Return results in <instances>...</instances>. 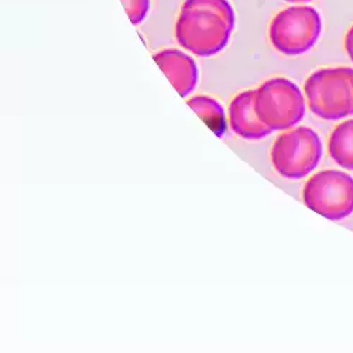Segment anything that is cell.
<instances>
[{"label":"cell","instance_id":"6da1fadb","mask_svg":"<svg viewBox=\"0 0 353 353\" xmlns=\"http://www.w3.org/2000/svg\"><path fill=\"white\" fill-rule=\"evenodd\" d=\"M234 28V12L228 0H185L175 24L179 44L198 57L219 54Z\"/></svg>","mask_w":353,"mask_h":353},{"label":"cell","instance_id":"7a4b0ae2","mask_svg":"<svg viewBox=\"0 0 353 353\" xmlns=\"http://www.w3.org/2000/svg\"><path fill=\"white\" fill-rule=\"evenodd\" d=\"M308 106L325 121L353 114V90L349 67L323 68L311 74L304 85Z\"/></svg>","mask_w":353,"mask_h":353},{"label":"cell","instance_id":"3957f363","mask_svg":"<svg viewBox=\"0 0 353 353\" xmlns=\"http://www.w3.org/2000/svg\"><path fill=\"white\" fill-rule=\"evenodd\" d=\"M254 109L259 119L273 132L288 130L303 121L305 99L294 82L273 78L256 90Z\"/></svg>","mask_w":353,"mask_h":353},{"label":"cell","instance_id":"277c9868","mask_svg":"<svg viewBox=\"0 0 353 353\" xmlns=\"http://www.w3.org/2000/svg\"><path fill=\"white\" fill-rule=\"evenodd\" d=\"M322 157L319 136L301 126L277 137L272 149V163L276 171L288 180H300L310 175Z\"/></svg>","mask_w":353,"mask_h":353},{"label":"cell","instance_id":"5b68a950","mask_svg":"<svg viewBox=\"0 0 353 353\" xmlns=\"http://www.w3.org/2000/svg\"><path fill=\"white\" fill-rule=\"evenodd\" d=\"M322 32L319 13L310 6H292L284 9L270 23L269 37L273 47L290 57L310 51Z\"/></svg>","mask_w":353,"mask_h":353},{"label":"cell","instance_id":"8992f818","mask_svg":"<svg viewBox=\"0 0 353 353\" xmlns=\"http://www.w3.org/2000/svg\"><path fill=\"white\" fill-rule=\"evenodd\" d=\"M303 199L311 211L323 218L345 219L353 214V179L338 170L321 171L307 181Z\"/></svg>","mask_w":353,"mask_h":353},{"label":"cell","instance_id":"52a82bcc","mask_svg":"<svg viewBox=\"0 0 353 353\" xmlns=\"http://www.w3.org/2000/svg\"><path fill=\"white\" fill-rule=\"evenodd\" d=\"M154 61L165 74L171 85L183 98H187L198 83V68L194 58L180 50H163L154 54Z\"/></svg>","mask_w":353,"mask_h":353},{"label":"cell","instance_id":"ba28073f","mask_svg":"<svg viewBox=\"0 0 353 353\" xmlns=\"http://www.w3.org/2000/svg\"><path fill=\"white\" fill-rule=\"evenodd\" d=\"M256 91H245L234 97L229 105V125L233 133L246 140H260L272 134L254 109Z\"/></svg>","mask_w":353,"mask_h":353},{"label":"cell","instance_id":"9c48e42d","mask_svg":"<svg viewBox=\"0 0 353 353\" xmlns=\"http://www.w3.org/2000/svg\"><path fill=\"white\" fill-rule=\"evenodd\" d=\"M188 106L201 117L218 137H223L228 129L226 125V114L222 105L211 98L205 95H198L188 99Z\"/></svg>","mask_w":353,"mask_h":353},{"label":"cell","instance_id":"30bf717a","mask_svg":"<svg viewBox=\"0 0 353 353\" xmlns=\"http://www.w3.org/2000/svg\"><path fill=\"white\" fill-rule=\"evenodd\" d=\"M330 154L339 167L353 171V121L341 123L332 132Z\"/></svg>","mask_w":353,"mask_h":353},{"label":"cell","instance_id":"8fae6325","mask_svg":"<svg viewBox=\"0 0 353 353\" xmlns=\"http://www.w3.org/2000/svg\"><path fill=\"white\" fill-rule=\"evenodd\" d=\"M123 8L133 24H140L144 21L150 9V0H121Z\"/></svg>","mask_w":353,"mask_h":353},{"label":"cell","instance_id":"7c38bea8","mask_svg":"<svg viewBox=\"0 0 353 353\" xmlns=\"http://www.w3.org/2000/svg\"><path fill=\"white\" fill-rule=\"evenodd\" d=\"M345 47H346V52H347L349 58H350L352 63H353V26L349 28V32L346 34Z\"/></svg>","mask_w":353,"mask_h":353},{"label":"cell","instance_id":"4fadbf2b","mask_svg":"<svg viewBox=\"0 0 353 353\" xmlns=\"http://www.w3.org/2000/svg\"><path fill=\"white\" fill-rule=\"evenodd\" d=\"M288 3H308L311 0H285Z\"/></svg>","mask_w":353,"mask_h":353},{"label":"cell","instance_id":"5bb4252c","mask_svg":"<svg viewBox=\"0 0 353 353\" xmlns=\"http://www.w3.org/2000/svg\"><path fill=\"white\" fill-rule=\"evenodd\" d=\"M349 75H350V81H352V90H353V68H349Z\"/></svg>","mask_w":353,"mask_h":353}]
</instances>
